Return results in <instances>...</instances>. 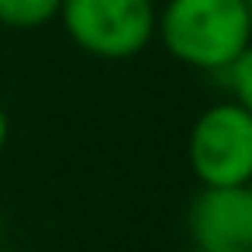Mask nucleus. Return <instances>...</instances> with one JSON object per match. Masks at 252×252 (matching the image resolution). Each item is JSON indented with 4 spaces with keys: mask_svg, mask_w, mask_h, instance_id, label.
I'll return each mask as SVG.
<instances>
[{
    "mask_svg": "<svg viewBox=\"0 0 252 252\" xmlns=\"http://www.w3.org/2000/svg\"><path fill=\"white\" fill-rule=\"evenodd\" d=\"M156 35L176 63L221 73L252 42V25L245 0H166Z\"/></svg>",
    "mask_w": 252,
    "mask_h": 252,
    "instance_id": "obj_1",
    "label": "nucleus"
},
{
    "mask_svg": "<svg viewBox=\"0 0 252 252\" xmlns=\"http://www.w3.org/2000/svg\"><path fill=\"white\" fill-rule=\"evenodd\" d=\"M69 38L97 59H131L156 38L152 0H63Z\"/></svg>",
    "mask_w": 252,
    "mask_h": 252,
    "instance_id": "obj_2",
    "label": "nucleus"
},
{
    "mask_svg": "<svg viewBox=\"0 0 252 252\" xmlns=\"http://www.w3.org/2000/svg\"><path fill=\"white\" fill-rule=\"evenodd\" d=\"M187 159L200 187H249L252 183V114L231 100L207 107L190 128Z\"/></svg>",
    "mask_w": 252,
    "mask_h": 252,
    "instance_id": "obj_3",
    "label": "nucleus"
},
{
    "mask_svg": "<svg viewBox=\"0 0 252 252\" xmlns=\"http://www.w3.org/2000/svg\"><path fill=\"white\" fill-rule=\"evenodd\" d=\"M187 231L197 252H252L249 187H200L187 211Z\"/></svg>",
    "mask_w": 252,
    "mask_h": 252,
    "instance_id": "obj_4",
    "label": "nucleus"
},
{
    "mask_svg": "<svg viewBox=\"0 0 252 252\" xmlns=\"http://www.w3.org/2000/svg\"><path fill=\"white\" fill-rule=\"evenodd\" d=\"M63 0H0V25L4 28H42L52 18H59Z\"/></svg>",
    "mask_w": 252,
    "mask_h": 252,
    "instance_id": "obj_5",
    "label": "nucleus"
},
{
    "mask_svg": "<svg viewBox=\"0 0 252 252\" xmlns=\"http://www.w3.org/2000/svg\"><path fill=\"white\" fill-rule=\"evenodd\" d=\"M221 76H224V87L231 94V104H238L242 111L252 114V42L242 49V56L235 63H228L221 69Z\"/></svg>",
    "mask_w": 252,
    "mask_h": 252,
    "instance_id": "obj_6",
    "label": "nucleus"
},
{
    "mask_svg": "<svg viewBox=\"0 0 252 252\" xmlns=\"http://www.w3.org/2000/svg\"><path fill=\"white\" fill-rule=\"evenodd\" d=\"M7 135H11V125H7V111L0 107V152H4V145H7Z\"/></svg>",
    "mask_w": 252,
    "mask_h": 252,
    "instance_id": "obj_7",
    "label": "nucleus"
},
{
    "mask_svg": "<svg viewBox=\"0 0 252 252\" xmlns=\"http://www.w3.org/2000/svg\"><path fill=\"white\" fill-rule=\"evenodd\" d=\"M245 11H249V25H252V0H245Z\"/></svg>",
    "mask_w": 252,
    "mask_h": 252,
    "instance_id": "obj_8",
    "label": "nucleus"
},
{
    "mask_svg": "<svg viewBox=\"0 0 252 252\" xmlns=\"http://www.w3.org/2000/svg\"><path fill=\"white\" fill-rule=\"evenodd\" d=\"M0 238H4V211H0Z\"/></svg>",
    "mask_w": 252,
    "mask_h": 252,
    "instance_id": "obj_9",
    "label": "nucleus"
},
{
    "mask_svg": "<svg viewBox=\"0 0 252 252\" xmlns=\"http://www.w3.org/2000/svg\"><path fill=\"white\" fill-rule=\"evenodd\" d=\"M249 193H252V183H249Z\"/></svg>",
    "mask_w": 252,
    "mask_h": 252,
    "instance_id": "obj_10",
    "label": "nucleus"
}]
</instances>
